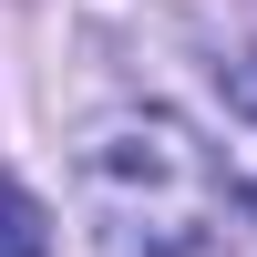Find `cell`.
<instances>
[{
  "instance_id": "2",
  "label": "cell",
  "mask_w": 257,
  "mask_h": 257,
  "mask_svg": "<svg viewBox=\"0 0 257 257\" xmlns=\"http://www.w3.org/2000/svg\"><path fill=\"white\" fill-rule=\"evenodd\" d=\"M0 257H52V216H41L31 185L0 175Z\"/></svg>"
},
{
  "instance_id": "3",
  "label": "cell",
  "mask_w": 257,
  "mask_h": 257,
  "mask_svg": "<svg viewBox=\"0 0 257 257\" xmlns=\"http://www.w3.org/2000/svg\"><path fill=\"white\" fill-rule=\"evenodd\" d=\"M216 82H226V113H257V62H226Z\"/></svg>"
},
{
  "instance_id": "1",
  "label": "cell",
  "mask_w": 257,
  "mask_h": 257,
  "mask_svg": "<svg viewBox=\"0 0 257 257\" xmlns=\"http://www.w3.org/2000/svg\"><path fill=\"white\" fill-rule=\"evenodd\" d=\"M82 206L103 257H216V175L175 113H123L82 144Z\"/></svg>"
}]
</instances>
